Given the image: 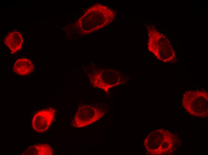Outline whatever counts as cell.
Here are the masks:
<instances>
[{"label": "cell", "mask_w": 208, "mask_h": 155, "mask_svg": "<svg viewBox=\"0 0 208 155\" xmlns=\"http://www.w3.org/2000/svg\"><path fill=\"white\" fill-rule=\"evenodd\" d=\"M107 110L105 104H86L80 106L71 123L73 127L82 128L100 120Z\"/></svg>", "instance_id": "obj_2"}, {"label": "cell", "mask_w": 208, "mask_h": 155, "mask_svg": "<svg viewBox=\"0 0 208 155\" xmlns=\"http://www.w3.org/2000/svg\"><path fill=\"white\" fill-rule=\"evenodd\" d=\"M182 104L188 111L205 112L207 109L208 93L201 91H189L183 95Z\"/></svg>", "instance_id": "obj_4"}, {"label": "cell", "mask_w": 208, "mask_h": 155, "mask_svg": "<svg viewBox=\"0 0 208 155\" xmlns=\"http://www.w3.org/2000/svg\"><path fill=\"white\" fill-rule=\"evenodd\" d=\"M149 40L148 49L158 60L164 62H171L175 59L173 47L168 42L160 39V34L153 27H147Z\"/></svg>", "instance_id": "obj_3"}, {"label": "cell", "mask_w": 208, "mask_h": 155, "mask_svg": "<svg viewBox=\"0 0 208 155\" xmlns=\"http://www.w3.org/2000/svg\"><path fill=\"white\" fill-rule=\"evenodd\" d=\"M53 150L46 144H38L28 147L22 154L23 155H51Z\"/></svg>", "instance_id": "obj_8"}, {"label": "cell", "mask_w": 208, "mask_h": 155, "mask_svg": "<svg viewBox=\"0 0 208 155\" xmlns=\"http://www.w3.org/2000/svg\"><path fill=\"white\" fill-rule=\"evenodd\" d=\"M33 69V63L30 60L24 58L18 59L15 62L13 67L14 72L22 76L29 74Z\"/></svg>", "instance_id": "obj_7"}, {"label": "cell", "mask_w": 208, "mask_h": 155, "mask_svg": "<svg viewBox=\"0 0 208 155\" xmlns=\"http://www.w3.org/2000/svg\"><path fill=\"white\" fill-rule=\"evenodd\" d=\"M23 43V39L22 34L16 31L10 33L4 40L5 44L13 53L21 49Z\"/></svg>", "instance_id": "obj_6"}, {"label": "cell", "mask_w": 208, "mask_h": 155, "mask_svg": "<svg viewBox=\"0 0 208 155\" xmlns=\"http://www.w3.org/2000/svg\"><path fill=\"white\" fill-rule=\"evenodd\" d=\"M169 39H170V40H171V38H170Z\"/></svg>", "instance_id": "obj_9"}, {"label": "cell", "mask_w": 208, "mask_h": 155, "mask_svg": "<svg viewBox=\"0 0 208 155\" xmlns=\"http://www.w3.org/2000/svg\"><path fill=\"white\" fill-rule=\"evenodd\" d=\"M91 85L106 92L109 89L126 83L127 76L120 71L113 69H97L89 75Z\"/></svg>", "instance_id": "obj_1"}, {"label": "cell", "mask_w": 208, "mask_h": 155, "mask_svg": "<svg viewBox=\"0 0 208 155\" xmlns=\"http://www.w3.org/2000/svg\"><path fill=\"white\" fill-rule=\"evenodd\" d=\"M56 111L50 107L39 111L33 116L32 126L36 132L41 133L47 130L54 118Z\"/></svg>", "instance_id": "obj_5"}]
</instances>
